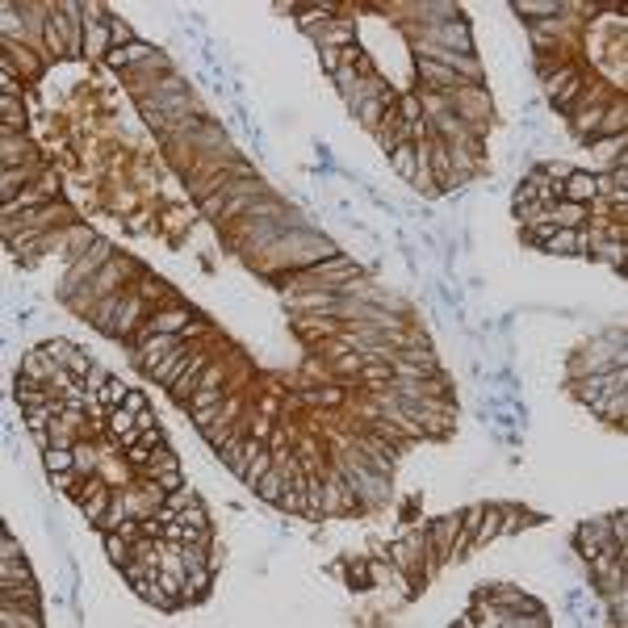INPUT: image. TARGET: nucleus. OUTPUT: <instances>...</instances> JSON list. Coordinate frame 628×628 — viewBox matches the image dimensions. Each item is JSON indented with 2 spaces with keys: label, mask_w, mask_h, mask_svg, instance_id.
I'll return each instance as SVG.
<instances>
[{
  "label": "nucleus",
  "mask_w": 628,
  "mask_h": 628,
  "mask_svg": "<svg viewBox=\"0 0 628 628\" xmlns=\"http://www.w3.org/2000/svg\"><path fill=\"white\" fill-rule=\"evenodd\" d=\"M457 532H461V515L436 519L432 528H428V557H448V545H452Z\"/></svg>",
  "instance_id": "nucleus-1"
},
{
  "label": "nucleus",
  "mask_w": 628,
  "mask_h": 628,
  "mask_svg": "<svg viewBox=\"0 0 628 628\" xmlns=\"http://www.w3.org/2000/svg\"><path fill=\"white\" fill-rule=\"evenodd\" d=\"M428 38H440V42H452V55H469L474 50V38H469V30H465V21H444L440 30H428ZM423 38V42H428Z\"/></svg>",
  "instance_id": "nucleus-2"
},
{
  "label": "nucleus",
  "mask_w": 628,
  "mask_h": 628,
  "mask_svg": "<svg viewBox=\"0 0 628 628\" xmlns=\"http://www.w3.org/2000/svg\"><path fill=\"white\" fill-rule=\"evenodd\" d=\"M260 448H264L260 440H247V444H243L239 436H231V440H227V448H222V461L235 469V474H243V469H247V461H251Z\"/></svg>",
  "instance_id": "nucleus-3"
},
{
  "label": "nucleus",
  "mask_w": 628,
  "mask_h": 628,
  "mask_svg": "<svg viewBox=\"0 0 628 628\" xmlns=\"http://www.w3.org/2000/svg\"><path fill=\"white\" fill-rule=\"evenodd\" d=\"M105 255H109V243H92V247H88V255H84L80 264L72 269V281H67V289H63L67 297H72V285H80V281H84L88 273H96V269L105 264Z\"/></svg>",
  "instance_id": "nucleus-4"
},
{
  "label": "nucleus",
  "mask_w": 628,
  "mask_h": 628,
  "mask_svg": "<svg viewBox=\"0 0 628 628\" xmlns=\"http://www.w3.org/2000/svg\"><path fill=\"white\" fill-rule=\"evenodd\" d=\"M595 193H599V180H595V176H587V172H569V176H565V197H569V201L587 205Z\"/></svg>",
  "instance_id": "nucleus-5"
},
{
  "label": "nucleus",
  "mask_w": 628,
  "mask_h": 628,
  "mask_svg": "<svg viewBox=\"0 0 628 628\" xmlns=\"http://www.w3.org/2000/svg\"><path fill=\"white\" fill-rule=\"evenodd\" d=\"M138 59H155V55H151V46L130 42V46H114L109 55H105V63H109V67H130V63H138Z\"/></svg>",
  "instance_id": "nucleus-6"
},
{
  "label": "nucleus",
  "mask_w": 628,
  "mask_h": 628,
  "mask_svg": "<svg viewBox=\"0 0 628 628\" xmlns=\"http://www.w3.org/2000/svg\"><path fill=\"white\" fill-rule=\"evenodd\" d=\"M255 494L264 499V503H281V494H285V465L269 469V474L255 482Z\"/></svg>",
  "instance_id": "nucleus-7"
},
{
  "label": "nucleus",
  "mask_w": 628,
  "mask_h": 628,
  "mask_svg": "<svg viewBox=\"0 0 628 628\" xmlns=\"http://www.w3.org/2000/svg\"><path fill=\"white\" fill-rule=\"evenodd\" d=\"M419 72H423L436 88H461V84H465V80H457L452 67H444V63H436V59H419Z\"/></svg>",
  "instance_id": "nucleus-8"
},
{
  "label": "nucleus",
  "mask_w": 628,
  "mask_h": 628,
  "mask_svg": "<svg viewBox=\"0 0 628 628\" xmlns=\"http://www.w3.org/2000/svg\"><path fill=\"white\" fill-rule=\"evenodd\" d=\"M269 469H273V452H269V448H260V452H255V457L247 461V469H243V474H239V478H243L247 486H255L260 478H264V474H269Z\"/></svg>",
  "instance_id": "nucleus-9"
},
{
  "label": "nucleus",
  "mask_w": 628,
  "mask_h": 628,
  "mask_svg": "<svg viewBox=\"0 0 628 628\" xmlns=\"http://www.w3.org/2000/svg\"><path fill=\"white\" fill-rule=\"evenodd\" d=\"M180 364H185V348L176 344V348L168 352V360H155V364H151V373L160 377V381H172V377L180 373Z\"/></svg>",
  "instance_id": "nucleus-10"
},
{
  "label": "nucleus",
  "mask_w": 628,
  "mask_h": 628,
  "mask_svg": "<svg viewBox=\"0 0 628 628\" xmlns=\"http://www.w3.org/2000/svg\"><path fill=\"white\" fill-rule=\"evenodd\" d=\"M583 214H587V209H583L578 201H565V205H557V209H553V218H549V222L569 231V227H578V222H583Z\"/></svg>",
  "instance_id": "nucleus-11"
},
{
  "label": "nucleus",
  "mask_w": 628,
  "mask_h": 628,
  "mask_svg": "<svg viewBox=\"0 0 628 628\" xmlns=\"http://www.w3.org/2000/svg\"><path fill=\"white\" fill-rule=\"evenodd\" d=\"M390 160H394V168H398L406 180H415V147H410V143H398V147L390 151Z\"/></svg>",
  "instance_id": "nucleus-12"
},
{
  "label": "nucleus",
  "mask_w": 628,
  "mask_h": 628,
  "mask_svg": "<svg viewBox=\"0 0 628 628\" xmlns=\"http://www.w3.org/2000/svg\"><path fill=\"white\" fill-rule=\"evenodd\" d=\"M587 247V235H574V231H553L549 239V251H578Z\"/></svg>",
  "instance_id": "nucleus-13"
},
{
  "label": "nucleus",
  "mask_w": 628,
  "mask_h": 628,
  "mask_svg": "<svg viewBox=\"0 0 628 628\" xmlns=\"http://www.w3.org/2000/svg\"><path fill=\"white\" fill-rule=\"evenodd\" d=\"M201 364H205V360H201V356H193V360H189V364H185V373H180V386H176V390H172V394H176V398H185V394H189V390H193V386H201V381H197V377H201Z\"/></svg>",
  "instance_id": "nucleus-14"
},
{
  "label": "nucleus",
  "mask_w": 628,
  "mask_h": 628,
  "mask_svg": "<svg viewBox=\"0 0 628 628\" xmlns=\"http://www.w3.org/2000/svg\"><path fill=\"white\" fill-rule=\"evenodd\" d=\"M42 461H46V469H50V474H67L76 457H72L67 448H46V452H42Z\"/></svg>",
  "instance_id": "nucleus-15"
},
{
  "label": "nucleus",
  "mask_w": 628,
  "mask_h": 628,
  "mask_svg": "<svg viewBox=\"0 0 628 628\" xmlns=\"http://www.w3.org/2000/svg\"><path fill=\"white\" fill-rule=\"evenodd\" d=\"M105 549H109L114 565H126V561H130V549H126V536H122V532H105Z\"/></svg>",
  "instance_id": "nucleus-16"
},
{
  "label": "nucleus",
  "mask_w": 628,
  "mask_h": 628,
  "mask_svg": "<svg viewBox=\"0 0 628 628\" xmlns=\"http://www.w3.org/2000/svg\"><path fill=\"white\" fill-rule=\"evenodd\" d=\"M209 587V565H193L189 569V599H201Z\"/></svg>",
  "instance_id": "nucleus-17"
},
{
  "label": "nucleus",
  "mask_w": 628,
  "mask_h": 628,
  "mask_svg": "<svg viewBox=\"0 0 628 628\" xmlns=\"http://www.w3.org/2000/svg\"><path fill=\"white\" fill-rule=\"evenodd\" d=\"M96 394H101V402H105V406H118V402H126V386H122L118 377H109V381H105Z\"/></svg>",
  "instance_id": "nucleus-18"
},
{
  "label": "nucleus",
  "mask_w": 628,
  "mask_h": 628,
  "mask_svg": "<svg viewBox=\"0 0 628 628\" xmlns=\"http://www.w3.org/2000/svg\"><path fill=\"white\" fill-rule=\"evenodd\" d=\"M503 528V515H499V507H490L486 511V528H478V536H474V545H482V541H490L494 532Z\"/></svg>",
  "instance_id": "nucleus-19"
},
{
  "label": "nucleus",
  "mask_w": 628,
  "mask_h": 628,
  "mask_svg": "<svg viewBox=\"0 0 628 628\" xmlns=\"http://www.w3.org/2000/svg\"><path fill=\"white\" fill-rule=\"evenodd\" d=\"M147 469H151V474H168V469H176V457L172 452H151V461H147Z\"/></svg>",
  "instance_id": "nucleus-20"
},
{
  "label": "nucleus",
  "mask_w": 628,
  "mask_h": 628,
  "mask_svg": "<svg viewBox=\"0 0 628 628\" xmlns=\"http://www.w3.org/2000/svg\"><path fill=\"white\" fill-rule=\"evenodd\" d=\"M42 352H46L50 360H59V364H67V356H72V344H67V339H50V344H46Z\"/></svg>",
  "instance_id": "nucleus-21"
},
{
  "label": "nucleus",
  "mask_w": 628,
  "mask_h": 628,
  "mask_svg": "<svg viewBox=\"0 0 628 628\" xmlns=\"http://www.w3.org/2000/svg\"><path fill=\"white\" fill-rule=\"evenodd\" d=\"M356 109H360V122H364V126H377V96H373V92H369V101H360Z\"/></svg>",
  "instance_id": "nucleus-22"
},
{
  "label": "nucleus",
  "mask_w": 628,
  "mask_h": 628,
  "mask_svg": "<svg viewBox=\"0 0 628 628\" xmlns=\"http://www.w3.org/2000/svg\"><path fill=\"white\" fill-rule=\"evenodd\" d=\"M180 523H189V528H205V511H201V503L185 507V511H180Z\"/></svg>",
  "instance_id": "nucleus-23"
},
{
  "label": "nucleus",
  "mask_w": 628,
  "mask_h": 628,
  "mask_svg": "<svg viewBox=\"0 0 628 628\" xmlns=\"http://www.w3.org/2000/svg\"><path fill=\"white\" fill-rule=\"evenodd\" d=\"M0 109H5V122L9 126H21V105L13 96H0Z\"/></svg>",
  "instance_id": "nucleus-24"
},
{
  "label": "nucleus",
  "mask_w": 628,
  "mask_h": 628,
  "mask_svg": "<svg viewBox=\"0 0 628 628\" xmlns=\"http://www.w3.org/2000/svg\"><path fill=\"white\" fill-rule=\"evenodd\" d=\"M67 369H72V373H80V377H84V373H92L88 352H72V356H67Z\"/></svg>",
  "instance_id": "nucleus-25"
},
{
  "label": "nucleus",
  "mask_w": 628,
  "mask_h": 628,
  "mask_svg": "<svg viewBox=\"0 0 628 628\" xmlns=\"http://www.w3.org/2000/svg\"><path fill=\"white\" fill-rule=\"evenodd\" d=\"M109 38H118V42H122V46H130V42H138V38H134V34H130V25H126V21H118V17H114V21H109Z\"/></svg>",
  "instance_id": "nucleus-26"
},
{
  "label": "nucleus",
  "mask_w": 628,
  "mask_h": 628,
  "mask_svg": "<svg viewBox=\"0 0 628 628\" xmlns=\"http://www.w3.org/2000/svg\"><path fill=\"white\" fill-rule=\"evenodd\" d=\"M180 323H185V310H168V314L155 319V327H160V331H172V327H180Z\"/></svg>",
  "instance_id": "nucleus-27"
},
{
  "label": "nucleus",
  "mask_w": 628,
  "mask_h": 628,
  "mask_svg": "<svg viewBox=\"0 0 628 628\" xmlns=\"http://www.w3.org/2000/svg\"><path fill=\"white\" fill-rule=\"evenodd\" d=\"M180 486H185V478L176 474V469H168V474H160V490H168V494H172V490H180Z\"/></svg>",
  "instance_id": "nucleus-28"
},
{
  "label": "nucleus",
  "mask_w": 628,
  "mask_h": 628,
  "mask_svg": "<svg viewBox=\"0 0 628 628\" xmlns=\"http://www.w3.org/2000/svg\"><path fill=\"white\" fill-rule=\"evenodd\" d=\"M105 34H109V25H105V30H101V25H92V30H88V55H96V50H101Z\"/></svg>",
  "instance_id": "nucleus-29"
},
{
  "label": "nucleus",
  "mask_w": 628,
  "mask_h": 628,
  "mask_svg": "<svg viewBox=\"0 0 628 628\" xmlns=\"http://www.w3.org/2000/svg\"><path fill=\"white\" fill-rule=\"evenodd\" d=\"M21 176H25V172H13V168H5V185H0V189H5V201L13 197V189L21 185Z\"/></svg>",
  "instance_id": "nucleus-30"
},
{
  "label": "nucleus",
  "mask_w": 628,
  "mask_h": 628,
  "mask_svg": "<svg viewBox=\"0 0 628 628\" xmlns=\"http://www.w3.org/2000/svg\"><path fill=\"white\" fill-rule=\"evenodd\" d=\"M122 406H126V410H130V415H143V410H147V398H143V394H134V390H130V394H126V402H122Z\"/></svg>",
  "instance_id": "nucleus-31"
},
{
  "label": "nucleus",
  "mask_w": 628,
  "mask_h": 628,
  "mask_svg": "<svg viewBox=\"0 0 628 628\" xmlns=\"http://www.w3.org/2000/svg\"><path fill=\"white\" fill-rule=\"evenodd\" d=\"M519 13H528V17H545V13H557V5H515Z\"/></svg>",
  "instance_id": "nucleus-32"
},
{
  "label": "nucleus",
  "mask_w": 628,
  "mask_h": 628,
  "mask_svg": "<svg viewBox=\"0 0 628 628\" xmlns=\"http://www.w3.org/2000/svg\"><path fill=\"white\" fill-rule=\"evenodd\" d=\"M323 67H327V72H339V50H335V46H323Z\"/></svg>",
  "instance_id": "nucleus-33"
},
{
  "label": "nucleus",
  "mask_w": 628,
  "mask_h": 628,
  "mask_svg": "<svg viewBox=\"0 0 628 628\" xmlns=\"http://www.w3.org/2000/svg\"><path fill=\"white\" fill-rule=\"evenodd\" d=\"M0 553H5V561H17V557H21V549H17V541H13V536L0 541Z\"/></svg>",
  "instance_id": "nucleus-34"
},
{
  "label": "nucleus",
  "mask_w": 628,
  "mask_h": 628,
  "mask_svg": "<svg viewBox=\"0 0 628 628\" xmlns=\"http://www.w3.org/2000/svg\"><path fill=\"white\" fill-rule=\"evenodd\" d=\"M114 532H122V536H126V541H130V536H138V523H134V519H130V515H126V519H122V523H118V528H114Z\"/></svg>",
  "instance_id": "nucleus-35"
}]
</instances>
